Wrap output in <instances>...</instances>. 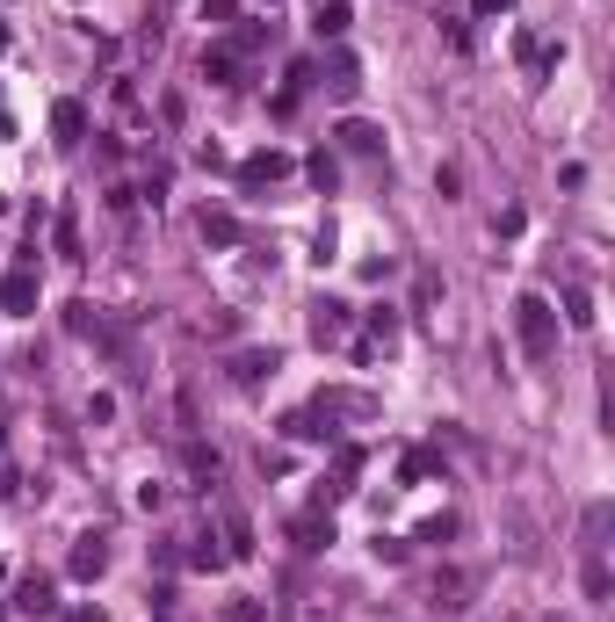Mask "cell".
Here are the masks:
<instances>
[{
  "mask_svg": "<svg viewBox=\"0 0 615 622\" xmlns=\"http://www.w3.org/2000/svg\"><path fill=\"white\" fill-rule=\"evenodd\" d=\"M514 340H521V355H529V362L558 355V311H550L543 290H521L514 297Z\"/></svg>",
  "mask_w": 615,
  "mask_h": 622,
  "instance_id": "6da1fadb",
  "label": "cell"
},
{
  "mask_svg": "<svg viewBox=\"0 0 615 622\" xmlns=\"http://www.w3.org/2000/svg\"><path fill=\"white\" fill-rule=\"evenodd\" d=\"M290 167H297V160H290L283 145H261V152H246V160H239V189L254 196V189H268V181H283Z\"/></svg>",
  "mask_w": 615,
  "mask_h": 622,
  "instance_id": "7a4b0ae2",
  "label": "cell"
},
{
  "mask_svg": "<svg viewBox=\"0 0 615 622\" xmlns=\"http://www.w3.org/2000/svg\"><path fill=\"white\" fill-rule=\"evenodd\" d=\"M275 369H283V348H239V355H232V384L254 391V384L275 377Z\"/></svg>",
  "mask_w": 615,
  "mask_h": 622,
  "instance_id": "3957f363",
  "label": "cell"
},
{
  "mask_svg": "<svg viewBox=\"0 0 615 622\" xmlns=\"http://www.w3.org/2000/svg\"><path fill=\"white\" fill-rule=\"evenodd\" d=\"M181 471H189V478H196V485L210 492V485H218V478H225V456H218V449H210V442H203V434H189V442H181Z\"/></svg>",
  "mask_w": 615,
  "mask_h": 622,
  "instance_id": "277c9868",
  "label": "cell"
},
{
  "mask_svg": "<svg viewBox=\"0 0 615 622\" xmlns=\"http://www.w3.org/2000/svg\"><path fill=\"white\" fill-rule=\"evenodd\" d=\"M15 608H22V615H51V608H58V579H51V572H22V579H15Z\"/></svg>",
  "mask_w": 615,
  "mask_h": 622,
  "instance_id": "5b68a950",
  "label": "cell"
},
{
  "mask_svg": "<svg viewBox=\"0 0 615 622\" xmlns=\"http://www.w3.org/2000/svg\"><path fill=\"white\" fill-rule=\"evenodd\" d=\"M0 311H15V319L37 311V268H8L0 275Z\"/></svg>",
  "mask_w": 615,
  "mask_h": 622,
  "instance_id": "8992f818",
  "label": "cell"
},
{
  "mask_svg": "<svg viewBox=\"0 0 615 622\" xmlns=\"http://www.w3.org/2000/svg\"><path fill=\"white\" fill-rule=\"evenodd\" d=\"M66 572H73V579H102V572H109V536L87 528V536L73 543V557H66Z\"/></svg>",
  "mask_w": 615,
  "mask_h": 622,
  "instance_id": "52a82bcc",
  "label": "cell"
},
{
  "mask_svg": "<svg viewBox=\"0 0 615 622\" xmlns=\"http://www.w3.org/2000/svg\"><path fill=\"white\" fill-rule=\"evenodd\" d=\"M312 340H319V348L348 340V304H341V297H319V304H312Z\"/></svg>",
  "mask_w": 615,
  "mask_h": 622,
  "instance_id": "ba28073f",
  "label": "cell"
},
{
  "mask_svg": "<svg viewBox=\"0 0 615 622\" xmlns=\"http://www.w3.org/2000/svg\"><path fill=\"white\" fill-rule=\"evenodd\" d=\"M51 138L73 152V145L87 138V102H73V95H66V102H51Z\"/></svg>",
  "mask_w": 615,
  "mask_h": 622,
  "instance_id": "9c48e42d",
  "label": "cell"
},
{
  "mask_svg": "<svg viewBox=\"0 0 615 622\" xmlns=\"http://www.w3.org/2000/svg\"><path fill=\"white\" fill-rule=\"evenodd\" d=\"M333 138H341V152H362V160H377V152H384V131H377V123H362V116H348Z\"/></svg>",
  "mask_w": 615,
  "mask_h": 622,
  "instance_id": "30bf717a",
  "label": "cell"
},
{
  "mask_svg": "<svg viewBox=\"0 0 615 622\" xmlns=\"http://www.w3.org/2000/svg\"><path fill=\"white\" fill-rule=\"evenodd\" d=\"M239 66L246 58L232 44H203V80H218V87H239Z\"/></svg>",
  "mask_w": 615,
  "mask_h": 622,
  "instance_id": "8fae6325",
  "label": "cell"
},
{
  "mask_svg": "<svg viewBox=\"0 0 615 622\" xmlns=\"http://www.w3.org/2000/svg\"><path fill=\"white\" fill-rule=\"evenodd\" d=\"M283 434H290V442H333V413L304 406V413H290V420H283Z\"/></svg>",
  "mask_w": 615,
  "mask_h": 622,
  "instance_id": "7c38bea8",
  "label": "cell"
},
{
  "mask_svg": "<svg viewBox=\"0 0 615 622\" xmlns=\"http://www.w3.org/2000/svg\"><path fill=\"white\" fill-rule=\"evenodd\" d=\"M218 521H225V528H218V543H225V557H254V521H246L239 507H225Z\"/></svg>",
  "mask_w": 615,
  "mask_h": 622,
  "instance_id": "4fadbf2b",
  "label": "cell"
},
{
  "mask_svg": "<svg viewBox=\"0 0 615 622\" xmlns=\"http://www.w3.org/2000/svg\"><path fill=\"white\" fill-rule=\"evenodd\" d=\"M391 340H398V304H377V311H369V340H362V348H355V355L369 362V355H377V348H391Z\"/></svg>",
  "mask_w": 615,
  "mask_h": 622,
  "instance_id": "5bb4252c",
  "label": "cell"
},
{
  "mask_svg": "<svg viewBox=\"0 0 615 622\" xmlns=\"http://www.w3.org/2000/svg\"><path fill=\"white\" fill-rule=\"evenodd\" d=\"M348 22H355V8H348V0H319V15H312L319 44H341V37H348Z\"/></svg>",
  "mask_w": 615,
  "mask_h": 622,
  "instance_id": "9a60e30c",
  "label": "cell"
},
{
  "mask_svg": "<svg viewBox=\"0 0 615 622\" xmlns=\"http://www.w3.org/2000/svg\"><path fill=\"white\" fill-rule=\"evenodd\" d=\"M290 536H297V550H304V557H319V550L333 543V514H304Z\"/></svg>",
  "mask_w": 615,
  "mask_h": 622,
  "instance_id": "2e32d148",
  "label": "cell"
},
{
  "mask_svg": "<svg viewBox=\"0 0 615 622\" xmlns=\"http://www.w3.org/2000/svg\"><path fill=\"white\" fill-rule=\"evenodd\" d=\"M196 232H203L210 246H239V239H246V232H239V217H232V210H203V225H196Z\"/></svg>",
  "mask_w": 615,
  "mask_h": 622,
  "instance_id": "e0dca14e",
  "label": "cell"
},
{
  "mask_svg": "<svg viewBox=\"0 0 615 622\" xmlns=\"http://www.w3.org/2000/svg\"><path fill=\"white\" fill-rule=\"evenodd\" d=\"M304 174H312V189H319V196H333V189H341V160H333L326 145L312 152V160H304Z\"/></svg>",
  "mask_w": 615,
  "mask_h": 622,
  "instance_id": "ac0fdd59",
  "label": "cell"
},
{
  "mask_svg": "<svg viewBox=\"0 0 615 622\" xmlns=\"http://www.w3.org/2000/svg\"><path fill=\"white\" fill-rule=\"evenodd\" d=\"M189 565H196V572H225L232 557H225V543H218V536H189Z\"/></svg>",
  "mask_w": 615,
  "mask_h": 622,
  "instance_id": "d6986e66",
  "label": "cell"
},
{
  "mask_svg": "<svg viewBox=\"0 0 615 622\" xmlns=\"http://www.w3.org/2000/svg\"><path fill=\"white\" fill-rule=\"evenodd\" d=\"M51 246H58L66 261H80V217H73V210H58V217H51Z\"/></svg>",
  "mask_w": 615,
  "mask_h": 622,
  "instance_id": "ffe728a7",
  "label": "cell"
},
{
  "mask_svg": "<svg viewBox=\"0 0 615 622\" xmlns=\"http://www.w3.org/2000/svg\"><path fill=\"white\" fill-rule=\"evenodd\" d=\"M319 413H377L369 391H319Z\"/></svg>",
  "mask_w": 615,
  "mask_h": 622,
  "instance_id": "44dd1931",
  "label": "cell"
},
{
  "mask_svg": "<svg viewBox=\"0 0 615 622\" xmlns=\"http://www.w3.org/2000/svg\"><path fill=\"white\" fill-rule=\"evenodd\" d=\"M601 536H608V500L587 507V521H579V550H601Z\"/></svg>",
  "mask_w": 615,
  "mask_h": 622,
  "instance_id": "7402d4cb",
  "label": "cell"
},
{
  "mask_svg": "<svg viewBox=\"0 0 615 622\" xmlns=\"http://www.w3.org/2000/svg\"><path fill=\"white\" fill-rule=\"evenodd\" d=\"M326 73H333V95H355V87H362V73H355V58H348V51H333V58H326Z\"/></svg>",
  "mask_w": 615,
  "mask_h": 622,
  "instance_id": "603a6c76",
  "label": "cell"
},
{
  "mask_svg": "<svg viewBox=\"0 0 615 622\" xmlns=\"http://www.w3.org/2000/svg\"><path fill=\"white\" fill-rule=\"evenodd\" d=\"M435 471H442L435 449H406V463H398V478H406V485H413V478H435Z\"/></svg>",
  "mask_w": 615,
  "mask_h": 622,
  "instance_id": "cb8c5ba5",
  "label": "cell"
},
{
  "mask_svg": "<svg viewBox=\"0 0 615 622\" xmlns=\"http://www.w3.org/2000/svg\"><path fill=\"white\" fill-rule=\"evenodd\" d=\"M167 189H174V167H167V160H152V167H145V189H138V196H152V203H160Z\"/></svg>",
  "mask_w": 615,
  "mask_h": 622,
  "instance_id": "d4e9b609",
  "label": "cell"
},
{
  "mask_svg": "<svg viewBox=\"0 0 615 622\" xmlns=\"http://www.w3.org/2000/svg\"><path fill=\"white\" fill-rule=\"evenodd\" d=\"M565 319H572V326H594V297H587V290H579V283L565 290Z\"/></svg>",
  "mask_w": 615,
  "mask_h": 622,
  "instance_id": "484cf974",
  "label": "cell"
},
{
  "mask_svg": "<svg viewBox=\"0 0 615 622\" xmlns=\"http://www.w3.org/2000/svg\"><path fill=\"white\" fill-rule=\"evenodd\" d=\"M587 601H608V565H601V550H587Z\"/></svg>",
  "mask_w": 615,
  "mask_h": 622,
  "instance_id": "4316f807",
  "label": "cell"
},
{
  "mask_svg": "<svg viewBox=\"0 0 615 622\" xmlns=\"http://www.w3.org/2000/svg\"><path fill=\"white\" fill-rule=\"evenodd\" d=\"M333 471L355 478V471H362V442H341V449H333Z\"/></svg>",
  "mask_w": 615,
  "mask_h": 622,
  "instance_id": "83f0119b",
  "label": "cell"
},
{
  "mask_svg": "<svg viewBox=\"0 0 615 622\" xmlns=\"http://www.w3.org/2000/svg\"><path fill=\"white\" fill-rule=\"evenodd\" d=\"M261 44H268V29H261V22H246L239 37H232V51H239V58H246V51H261Z\"/></svg>",
  "mask_w": 615,
  "mask_h": 622,
  "instance_id": "f1b7e54d",
  "label": "cell"
},
{
  "mask_svg": "<svg viewBox=\"0 0 615 622\" xmlns=\"http://www.w3.org/2000/svg\"><path fill=\"white\" fill-rule=\"evenodd\" d=\"M449 536H456V514H435V521L420 528V543H449Z\"/></svg>",
  "mask_w": 615,
  "mask_h": 622,
  "instance_id": "f546056e",
  "label": "cell"
},
{
  "mask_svg": "<svg viewBox=\"0 0 615 622\" xmlns=\"http://www.w3.org/2000/svg\"><path fill=\"white\" fill-rule=\"evenodd\" d=\"M203 22H239V0H203Z\"/></svg>",
  "mask_w": 615,
  "mask_h": 622,
  "instance_id": "4dcf8cb0",
  "label": "cell"
},
{
  "mask_svg": "<svg viewBox=\"0 0 615 622\" xmlns=\"http://www.w3.org/2000/svg\"><path fill=\"white\" fill-rule=\"evenodd\" d=\"M15 492V463H8V427H0V500Z\"/></svg>",
  "mask_w": 615,
  "mask_h": 622,
  "instance_id": "1f68e13d",
  "label": "cell"
},
{
  "mask_svg": "<svg viewBox=\"0 0 615 622\" xmlns=\"http://www.w3.org/2000/svg\"><path fill=\"white\" fill-rule=\"evenodd\" d=\"M87 420H95V427H102V420H116V398H109V391H95V398H87Z\"/></svg>",
  "mask_w": 615,
  "mask_h": 622,
  "instance_id": "d6a6232c",
  "label": "cell"
},
{
  "mask_svg": "<svg viewBox=\"0 0 615 622\" xmlns=\"http://www.w3.org/2000/svg\"><path fill=\"white\" fill-rule=\"evenodd\" d=\"M109 210H116V217H131V210H138V189H123V181H116V189H109Z\"/></svg>",
  "mask_w": 615,
  "mask_h": 622,
  "instance_id": "836d02e7",
  "label": "cell"
},
{
  "mask_svg": "<svg viewBox=\"0 0 615 622\" xmlns=\"http://www.w3.org/2000/svg\"><path fill=\"white\" fill-rule=\"evenodd\" d=\"M471 8H478V15L492 22V15H507V8H514V0H471Z\"/></svg>",
  "mask_w": 615,
  "mask_h": 622,
  "instance_id": "e575fe53",
  "label": "cell"
},
{
  "mask_svg": "<svg viewBox=\"0 0 615 622\" xmlns=\"http://www.w3.org/2000/svg\"><path fill=\"white\" fill-rule=\"evenodd\" d=\"M66 622H102V608H66Z\"/></svg>",
  "mask_w": 615,
  "mask_h": 622,
  "instance_id": "d590c367",
  "label": "cell"
}]
</instances>
